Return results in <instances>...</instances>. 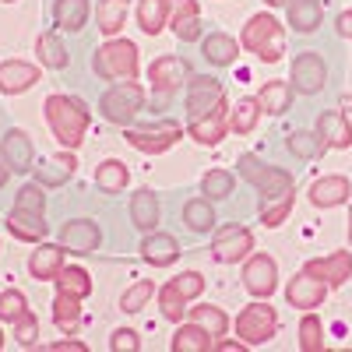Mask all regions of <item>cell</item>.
Returning a JSON list of instances; mask_svg holds the SVG:
<instances>
[{"label":"cell","mask_w":352,"mask_h":352,"mask_svg":"<svg viewBox=\"0 0 352 352\" xmlns=\"http://www.w3.org/2000/svg\"><path fill=\"white\" fill-rule=\"evenodd\" d=\"M240 173L243 180H250L261 190V222L264 226H282L292 212V197H296V187H292V176L272 166H261L254 155L240 159Z\"/></svg>","instance_id":"1"},{"label":"cell","mask_w":352,"mask_h":352,"mask_svg":"<svg viewBox=\"0 0 352 352\" xmlns=\"http://www.w3.org/2000/svg\"><path fill=\"white\" fill-rule=\"evenodd\" d=\"M46 120H50V131L56 134V141H60L67 152H74L78 144L85 141L88 109L78 99H71V96H50L46 99Z\"/></svg>","instance_id":"2"},{"label":"cell","mask_w":352,"mask_h":352,"mask_svg":"<svg viewBox=\"0 0 352 352\" xmlns=\"http://www.w3.org/2000/svg\"><path fill=\"white\" fill-rule=\"evenodd\" d=\"M243 46L264 64H275L285 56V28L272 14H254L243 28Z\"/></svg>","instance_id":"3"},{"label":"cell","mask_w":352,"mask_h":352,"mask_svg":"<svg viewBox=\"0 0 352 352\" xmlns=\"http://www.w3.org/2000/svg\"><path fill=\"white\" fill-rule=\"evenodd\" d=\"M138 46L131 39H109L106 46H99L96 53V74L106 81H131L138 74Z\"/></svg>","instance_id":"4"},{"label":"cell","mask_w":352,"mask_h":352,"mask_svg":"<svg viewBox=\"0 0 352 352\" xmlns=\"http://www.w3.org/2000/svg\"><path fill=\"white\" fill-rule=\"evenodd\" d=\"M278 331V317L268 303H250L240 310L236 317V335L243 338V345H264V342H272Z\"/></svg>","instance_id":"5"},{"label":"cell","mask_w":352,"mask_h":352,"mask_svg":"<svg viewBox=\"0 0 352 352\" xmlns=\"http://www.w3.org/2000/svg\"><path fill=\"white\" fill-rule=\"evenodd\" d=\"M102 116L109 124H131L134 116L141 113V106H144V88L141 85H134V81H127V85H113L109 92L102 96Z\"/></svg>","instance_id":"6"},{"label":"cell","mask_w":352,"mask_h":352,"mask_svg":"<svg viewBox=\"0 0 352 352\" xmlns=\"http://www.w3.org/2000/svg\"><path fill=\"white\" fill-rule=\"evenodd\" d=\"M250 250H254V232L243 229V226H226V229L215 232V240H212V257L222 261V264H236Z\"/></svg>","instance_id":"7"},{"label":"cell","mask_w":352,"mask_h":352,"mask_svg":"<svg viewBox=\"0 0 352 352\" xmlns=\"http://www.w3.org/2000/svg\"><path fill=\"white\" fill-rule=\"evenodd\" d=\"M243 285L254 300H268L275 285H278V272H275V261L268 254H254L243 268Z\"/></svg>","instance_id":"8"},{"label":"cell","mask_w":352,"mask_h":352,"mask_svg":"<svg viewBox=\"0 0 352 352\" xmlns=\"http://www.w3.org/2000/svg\"><path fill=\"white\" fill-rule=\"evenodd\" d=\"M292 88L303 96H314L324 88V60H320L317 53H300L296 60H292Z\"/></svg>","instance_id":"9"},{"label":"cell","mask_w":352,"mask_h":352,"mask_svg":"<svg viewBox=\"0 0 352 352\" xmlns=\"http://www.w3.org/2000/svg\"><path fill=\"white\" fill-rule=\"evenodd\" d=\"M324 296H328V285L320 278H314L310 272H300L296 278L289 282V289H285V300L296 310H314V307H320Z\"/></svg>","instance_id":"10"},{"label":"cell","mask_w":352,"mask_h":352,"mask_svg":"<svg viewBox=\"0 0 352 352\" xmlns=\"http://www.w3.org/2000/svg\"><path fill=\"white\" fill-rule=\"evenodd\" d=\"M180 124H162V127H155V131H131L127 134V141L134 144L138 152H144V155H159V152H169L176 141H180Z\"/></svg>","instance_id":"11"},{"label":"cell","mask_w":352,"mask_h":352,"mask_svg":"<svg viewBox=\"0 0 352 352\" xmlns=\"http://www.w3.org/2000/svg\"><path fill=\"white\" fill-rule=\"evenodd\" d=\"M169 28H173L176 39L194 43L197 32H201V4H197V0H173V8H169Z\"/></svg>","instance_id":"12"},{"label":"cell","mask_w":352,"mask_h":352,"mask_svg":"<svg viewBox=\"0 0 352 352\" xmlns=\"http://www.w3.org/2000/svg\"><path fill=\"white\" fill-rule=\"evenodd\" d=\"M148 81L159 88L162 96H169V92H176V88H184L187 64L180 60V56H159V60L148 64Z\"/></svg>","instance_id":"13"},{"label":"cell","mask_w":352,"mask_h":352,"mask_svg":"<svg viewBox=\"0 0 352 352\" xmlns=\"http://www.w3.org/2000/svg\"><path fill=\"white\" fill-rule=\"evenodd\" d=\"M226 131H229V106H226V99L212 113H204V116H197V120H190V138L201 141V144H219L226 138Z\"/></svg>","instance_id":"14"},{"label":"cell","mask_w":352,"mask_h":352,"mask_svg":"<svg viewBox=\"0 0 352 352\" xmlns=\"http://www.w3.org/2000/svg\"><path fill=\"white\" fill-rule=\"evenodd\" d=\"M222 102V85L215 78H194L187 85V113L194 116H204V113H212L215 106Z\"/></svg>","instance_id":"15"},{"label":"cell","mask_w":352,"mask_h":352,"mask_svg":"<svg viewBox=\"0 0 352 352\" xmlns=\"http://www.w3.org/2000/svg\"><path fill=\"white\" fill-rule=\"evenodd\" d=\"M303 272H310L314 278H320L324 285H342L349 275H352V254H345V250H338V254H331V257H314V261H307L303 264Z\"/></svg>","instance_id":"16"},{"label":"cell","mask_w":352,"mask_h":352,"mask_svg":"<svg viewBox=\"0 0 352 352\" xmlns=\"http://www.w3.org/2000/svg\"><path fill=\"white\" fill-rule=\"evenodd\" d=\"M102 240V232L96 222H88V219H74L67 226H60V243L74 254H92Z\"/></svg>","instance_id":"17"},{"label":"cell","mask_w":352,"mask_h":352,"mask_svg":"<svg viewBox=\"0 0 352 352\" xmlns=\"http://www.w3.org/2000/svg\"><path fill=\"white\" fill-rule=\"evenodd\" d=\"M39 81V67L28 64V60H4L0 64V92L18 96L25 88H32Z\"/></svg>","instance_id":"18"},{"label":"cell","mask_w":352,"mask_h":352,"mask_svg":"<svg viewBox=\"0 0 352 352\" xmlns=\"http://www.w3.org/2000/svg\"><path fill=\"white\" fill-rule=\"evenodd\" d=\"M352 197V184L345 176H320V180L310 187V201L314 208H335V204H345Z\"/></svg>","instance_id":"19"},{"label":"cell","mask_w":352,"mask_h":352,"mask_svg":"<svg viewBox=\"0 0 352 352\" xmlns=\"http://www.w3.org/2000/svg\"><path fill=\"white\" fill-rule=\"evenodd\" d=\"M317 138L328 148H349L352 144V124L342 113H320L317 116Z\"/></svg>","instance_id":"20"},{"label":"cell","mask_w":352,"mask_h":352,"mask_svg":"<svg viewBox=\"0 0 352 352\" xmlns=\"http://www.w3.org/2000/svg\"><path fill=\"white\" fill-rule=\"evenodd\" d=\"M8 232L11 236H18V240H25V243H39L46 232H50V226L43 222V212H11L8 215Z\"/></svg>","instance_id":"21"},{"label":"cell","mask_w":352,"mask_h":352,"mask_svg":"<svg viewBox=\"0 0 352 352\" xmlns=\"http://www.w3.org/2000/svg\"><path fill=\"white\" fill-rule=\"evenodd\" d=\"M141 257L148 264L166 268V264H173L176 257H180V243H176V236H169V232H148L144 243H141Z\"/></svg>","instance_id":"22"},{"label":"cell","mask_w":352,"mask_h":352,"mask_svg":"<svg viewBox=\"0 0 352 352\" xmlns=\"http://www.w3.org/2000/svg\"><path fill=\"white\" fill-rule=\"evenodd\" d=\"M4 155H8V166H11V173H28L32 169V141H28V134L25 131H8V138H4Z\"/></svg>","instance_id":"23"},{"label":"cell","mask_w":352,"mask_h":352,"mask_svg":"<svg viewBox=\"0 0 352 352\" xmlns=\"http://www.w3.org/2000/svg\"><path fill=\"white\" fill-rule=\"evenodd\" d=\"M60 268H64V247L46 243V247H39L32 257H28V272H32V278H39V282H50Z\"/></svg>","instance_id":"24"},{"label":"cell","mask_w":352,"mask_h":352,"mask_svg":"<svg viewBox=\"0 0 352 352\" xmlns=\"http://www.w3.org/2000/svg\"><path fill=\"white\" fill-rule=\"evenodd\" d=\"M173 0H138V25L144 36H159L162 25L169 21Z\"/></svg>","instance_id":"25"},{"label":"cell","mask_w":352,"mask_h":352,"mask_svg":"<svg viewBox=\"0 0 352 352\" xmlns=\"http://www.w3.org/2000/svg\"><path fill=\"white\" fill-rule=\"evenodd\" d=\"M131 222L138 226V229H144V232H152L155 226H159V197L144 187V190H138L134 197H131Z\"/></svg>","instance_id":"26"},{"label":"cell","mask_w":352,"mask_h":352,"mask_svg":"<svg viewBox=\"0 0 352 352\" xmlns=\"http://www.w3.org/2000/svg\"><path fill=\"white\" fill-rule=\"evenodd\" d=\"M53 21L64 32H78L88 21V0H56L53 4Z\"/></svg>","instance_id":"27"},{"label":"cell","mask_w":352,"mask_h":352,"mask_svg":"<svg viewBox=\"0 0 352 352\" xmlns=\"http://www.w3.org/2000/svg\"><path fill=\"white\" fill-rule=\"evenodd\" d=\"M96 21L102 36H120V28L127 21V0H99Z\"/></svg>","instance_id":"28"},{"label":"cell","mask_w":352,"mask_h":352,"mask_svg":"<svg viewBox=\"0 0 352 352\" xmlns=\"http://www.w3.org/2000/svg\"><path fill=\"white\" fill-rule=\"evenodd\" d=\"M324 11H320V0H292L289 4V25L296 28V32H314L320 25Z\"/></svg>","instance_id":"29"},{"label":"cell","mask_w":352,"mask_h":352,"mask_svg":"<svg viewBox=\"0 0 352 352\" xmlns=\"http://www.w3.org/2000/svg\"><path fill=\"white\" fill-rule=\"evenodd\" d=\"M53 282H56V289L67 292V296H74V300L92 296V278H88L85 268H67V264H64V268L53 275Z\"/></svg>","instance_id":"30"},{"label":"cell","mask_w":352,"mask_h":352,"mask_svg":"<svg viewBox=\"0 0 352 352\" xmlns=\"http://www.w3.org/2000/svg\"><path fill=\"white\" fill-rule=\"evenodd\" d=\"M78 303H81V300L67 296V292H60V296L53 300V324L60 328L64 335H74L78 324H81V307H78Z\"/></svg>","instance_id":"31"},{"label":"cell","mask_w":352,"mask_h":352,"mask_svg":"<svg viewBox=\"0 0 352 352\" xmlns=\"http://www.w3.org/2000/svg\"><path fill=\"white\" fill-rule=\"evenodd\" d=\"M127 180H131V173H127V166H124L120 159H106V162L96 169V184H99V190H106V194H120V190L127 187Z\"/></svg>","instance_id":"32"},{"label":"cell","mask_w":352,"mask_h":352,"mask_svg":"<svg viewBox=\"0 0 352 352\" xmlns=\"http://www.w3.org/2000/svg\"><path fill=\"white\" fill-rule=\"evenodd\" d=\"M187 314H190L194 324H201L212 338H222V335L229 331V317H226V310H219V307H212V303H201V307H194V310H187Z\"/></svg>","instance_id":"33"},{"label":"cell","mask_w":352,"mask_h":352,"mask_svg":"<svg viewBox=\"0 0 352 352\" xmlns=\"http://www.w3.org/2000/svg\"><path fill=\"white\" fill-rule=\"evenodd\" d=\"M173 352H212V335L201 324H184V328H176Z\"/></svg>","instance_id":"34"},{"label":"cell","mask_w":352,"mask_h":352,"mask_svg":"<svg viewBox=\"0 0 352 352\" xmlns=\"http://www.w3.org/2000/svg\"><path fill=\"white\" fill-rule=\"evenodd\" d=\"M257 102H261V109H264V113L278 116V113H285V109H289V102H292V88H289L285 81H268V85L261 88Z\"/></svg>","instance_id":"35"},{"label":"cell","mask_w":352,"mask_h":352,"mask_svg":"<svg viewBox=\"0 0 352 352\" xmlns=\"http://www.w3.org/2000/svg\"><path fill=\"white\" fill-rule=\"evenodd\" d=\"M236 53H240L236 39L226 36V32H212L208 39H204V56H208L212 64H232V60H236Z\"/></svg>","instance_id":"36"},{"label":"cell","mask_w":352,"mask_h":352,"mask_svg":"<svg viewBox=\"0 0 352 352\" xmlns=\"http://www.w3.org/2000/svg\"><path fill=\"white\" fill-rule=\"evenodd\" d=\"M184 222H187L194 232H208V229L215 226V212H212L208 197H194V201H187V208H184Z\"/></svg>","instance_id":"37"},{"label":"cell","mask_w":352,"mask_h":352,"mask_svg":"<svg viewBox=\"0 0 352 352\" xmlns=\"http://www.w3.org/2000/svg\"><path fill=\"white\" fill-rule=\"evenodd\" d=\"M36 50H39V56H43V64L46 67H67V50H64V43L56 39V32H43L39 36V43H36Z\"/></svg>","instance_id":"38"},{"label":"cell","mask_w":352,"mask_h":352,"mask_svg":"<svg viewBox=\"0 0 352 352\" xmlns=\"http://www.w3.org/2000/svg\"><path fill=\"white\" fill-rule=\"evenodd\" d=\"M201 194L208 197V201H222V197H229V194H232V173H229V169H212V173H204Z\"/></svg>","instance_id":"39"},{"label":"cell","mask_w":352,"mask_h":352,"mask_svg":"<svg viewBox=\"0 0 352 352\" xmlns=\"http://www.w3.org/2000/svg\"><path fill=\"white\" fill-rule=\"evenodd\" d=\"M257 116H261V102L257 99H240L236 109H232V131H236V134H250L257 127Z\"/></svg>","instance_id":"40"},{"label":"cell","mask_w":352,"mask_h":352,"mask_svg":"<svg viewBox=\"0 0 352 352\" xmlns=\"http://www.w3.org/2000/svg\"><path fill=\"white\" fill-rule=\"evenodd\" d=\"M159 307H162V317L166 320H184L187 317V300L180 296V289H176L173 282L159 292Z\"/></svg>","instance_id":"41"},{"label":"cell","mask_w":352,"mask_h":352,"mask_svg":"<svg viewBox=\"0 0 352 352\" xmlns=\"http://www.w3.org/2000/svg\"><path fill=\"white\" fill-rule=\"evenodd\" d=\"M300 349L303 352H320L324 349V331H320V320L314 314H307L300 320Z\"/></svg>","instance_id":"42"},{"label":"cell","mask_w":352,"mask_h":352,"mask_svg":"<svg viewBox=\"0 0 352 352\" xmlns=\"http://www.w3.org/2000/svg\"><path fill=\"white\" fill-rule=\"evenodd\" d=\"M155 296V285L152 282H134L124 296H120V310H127V314H138L144 303H148Z\"/></svg>","instance_id":"43"},{"label":"cell","mask_w":352,"mask_h":352,"mask_svg":"<svg viewBox=\"0 0 352 352\" xmlns=\"http://www.w3.org/2000/svg\"><path fill=\"white\" fill-rule=\"evenodd\" d=\"M289 152L296 155V159H314V155H320V152H324V144H320V138H317V134L296 131V134L289 138Z\"/></svg>","instance_id":"44"},{"label":"cell","mask_w":352,"mask_h":352,"mask_svg":"<svg viewBox=\"0 0 352 352\" xmlns=\"http://www.w3.org/2000/svg\"><path fill=\"white\" fill-rule=\"evenodd\" d=\"M14 338L21 342V345H32L36 338H39V320H36V314H18L14 317Z\"/></svg>","instance_id":"45"},{"label":"cell","mask_w":352,"mask_h":352,"mask_svg":"<svg viewBox=\"0 0 352 352\" xmlns=\"http://www.w3.org/2000/svg\"><path fill=\"white\" fill-rule=\"evenodd\" d=\"M25 310H28V303H25V296H21L18 289L0 292V317H4V320H11V324H14V317L25 314Z\"/></svg>","instance_id":"46"},{"label":"cell","mask_w":352,"mask_h":352,"mask_svg":"<svg viewBox=\"0 0 352 352\" xmlns=\"http://www.w3.org/2000/svg\"><path fill=\"white\" fill-rule=\"evenodd\" d=\"M14 208H18V212H43V208H46V197H43V190H39L36 184H28V187L18 190Z\"/></svg>","instance_id":"47"},{"label":"cell","mask_w":352,"mask_h":352,"mask_svg":"<svg viewBox=\"0 0 352 352\" xmlns=\"http://www.w3.org/2000/svg\"><path fill=\"white\" fill-rule=\"evenodd\" d=\"M173 285L180 289V296H184V300H197L201 292H204V278H201L197 272H184V275H176V278H173Z\"/></svg>","instance_id":"48"},{"label":"cell","mask_w":352,"mask_h":352,"mask_svg":"<svg viewBox=\"0 0 352 352\" xmlns=\"http://www.w3.org/2000/svg\"><path fill=\"white\" fill-rule=\"evenodd\" d=\"M109 349H113V352H138V349H141V338H138V331L120 328V331H113Z\"/></svg>","instance_id":"49"},{"label":"cell","mask_w":352,"mask_h":352,"mask_svg":"<svg viewBox=\"0 0 352 352\" xmlns=\"http://www.w3.org/2000/svg\"><path fill=\"white\" fill-rule=\"evenodd\" d=\"M338 32H342L345 39H352V11H342V14H338Z\"/></svg>","instance_id":"50"},{"label":"cell","mask_w":352,"mask_h":352,"mask_svg":"<svg viewBox=\"0 0 352 352\" xmlns=\"http://www.w3.org/2000/svg\"><path fill=\"white\" fill-rule=\"evenodd\" d=\"M50 352H85V345L81 342H56V345H50Z\"/></svg>","instance_id":"51"},{"label":"cell","mask_w":352,"mask_h":352,"mask_svg":"<svg viewBox=\"0 0 352 352\" xmlns=\"http://www.w3.org/2000/svg\"><path fill=\"white\" fill-rule=\"evenodd\" d=\"M212 349H219V352H243L247 345H243V342H219V345H212Z\"/></svg>","instance_id":"52"},{"label":"cell","mask_w":352,"mask_h":352,"mask_svg":"<svg viewBox=\"0 0 352 352\" xmlns=\"http://www.w3.org/2000/svg\"><path fill=\"white\" fill-rule=\"evenodd\" d=\"M8 173H11V166H8V155H4V148H0V187L8 184Z\"/></svg>","instance_id":"53"},{"label":"cell","mask_w":352,"mask_h":352,"mask_svg":"<svg viewBox=\"0 0 352 352\" xmlns=\"http://www.w3.org/2000/svg\"><path fill=\"white\" fill-rule=\"evenodd\" d=\"M56 166H60V169H64V173H71V169H74V166H78V162H74V155H71V152H67V155H56Z\"/></svg>","instance_id":"54"},{"label":"cell","mask_w":352,"mask_h":352,"mask_svg":"<svg viewBox=\"0 0 352 352\" xmlns=\"http://www.w3.org/2000/svg\"><path fill=\"white\" fill-rule=\"evenodd\" d=\"M264 4H272V8H278V4H289V0H264Z\"/></svg>","instance_id":"55"},{"label":"cell","mask_w":352,"mask_h":352,"mask_svg":"<svg viewBox=\"0 0 352 352\" xmlns=\"http://www.w3.org/2000/svg\"><path fill=\"white\" fill-rule=\"evenodd\" d=\"M349 240H352V222H349Z\"/></svg>","instance_id":"56"},{"label":"cell","mask_w":352,"mask_h":352,"mask_svg":"<svg viewBox=\"0 0 352 352\" xmlns=\"http://www.w3.org/2000/svg\"><path fill=\"white\" fill-rule=\"evenodd\" d=\"M0 345H4V335H0Z\"/></svg>","instance_id":"57"},{"label":"cell","mask_w":352,"mask_h":352,"mask_svg":"<svg viewBox=\"0 0 352 352\" xmlns=\"http://www.w3.org/2000/svg\"><path fill=\"white\" fill-rule=\"evenodd\" d=\"M349 201H352V197H349Z\"/></svg>","instance_id":"58"}]
</instances>
